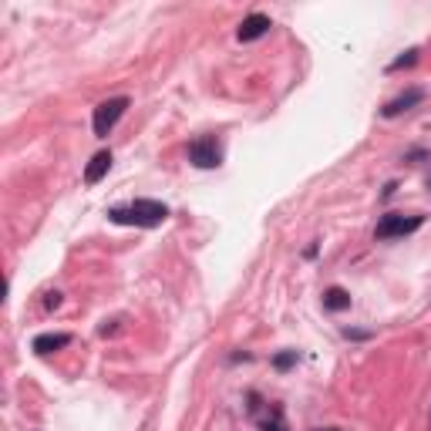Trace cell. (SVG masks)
<instances>
[{
	"instance_id": "cell-10",
	"label": "cell",
	"mask_w": 431,
	"mask_h": 431,
	"mask_svg": "<svg viewBox=\"0 0 431 431\" xmlns=\"http://www.w3.org/2000/svg\"><path fill=\"white\" fill-rule=\"evenodd\" d=\"M260 428L263 431H287V421H283V411H280L277 404L270 408V415L260 418Z\"/></svg>"
},
{
	"instance_id": "cell-1",
	"label": "cell",
	"mask_w": 431,
	"mask_h": 431,
	"mask_svg": "<svg viewBox=\"0 0 431 431\" xmlns=\"http://www.w3.org/2000/svg\"><path fill=\"white\" fill-rule=\"evenodd\" d=\"M111 223L118 226H142V230H152V226H162L169 219V206L155 199H135L132 206H118L108 213Z\"/></svg>"
},
{
	"instance_id": "cell-2",
	"label": "cell",
	"mask_w": 431,
	"mask_h": 431,
	"mask_svg": "<svg viewBox=\"0 0 431 431\" xmlns=\"http://www.w3.org/2000/svg\"><path fill=\"white\" fill-rule=\"evenodd\" d=\"M421 226H425V216L387 213V216H381V223H377L374 236H377V239H394V236H408V232L421 230Z\"/></svg>"
},
{
	"instance_id": "cell-8",
	"label": "cell",
	"mask_w": 431,
	"mask_h": 431,
	"mask_svg": "<svg viewBox=\"0 0 431 431\" xmlns=\"http://www.w3.org/2000/svg\"><path fill=\"white\" fill-rule=\"evenodd\" d=\"M68 344H71V334H41V337H34V351L37 354H54Z\"/></svg>"
},
{
	"instance_id": "cell-12",
	"label": "cell",
	"mask_w": 431,
	"mask_h": 431,
	"mask_svg": "<svg viewBox=\"0 0 431 431\" xmlns=\"http://www.w3.org/2000/svg\"><path fill=\"white\" fill-rule=\"evenodd\" d=\"M296 357H300L296 351H283V354L273 357V368H277V370H290L293 364H296Z\"/></svg>"
},
{
	"instance_id": "cell-11",
	"label": "cell",
	"mask_w": 431,
	"mask_h": 431,
	"mask_svg": "<svg viewBox=\"0 0 431 431\" xmlns=\"http://www.w3.org/2000/svg\"><path fill=\"white\" fill-rule=\"evenodd\" d=\"M418 54H421V51H418V47H411L408 54H401L398 61H391V68H387V71H401V68H411V64L418 61Z\"/></svg>"
},
{
	"instance_id": "cell-6",
	"label": "cell",
	"mask_w": 431,
	"mask_h": 431,
	"mask_svg": "<svg viewBox=\"0 0 431 431\" xmlns=\"http://www.w3.org/2000/svg\"><path fill=\"white\" fill-rule=\"evenodd\" d=\"M270 27H273V24H270V17H266V14H249L246 20L239 24L236 37H239L243 44H246V41H260L263 34H270Z\"/></svg>"
},
{
	"instance_id": "cell-9",
	"label": "cell",
	"mask_w": 431,
	"mask_h": 431,
	"mask_svg": "<svg viewBox=\"0 0 431 431\" xmlns=\"http://www.w3.org/2000/svg\"><path fill=\"white\" fill-rule=\"evenodd\" d=\"M323 307L334 310V313H337V310H347L351 307V293L344 290V287H330V290L323 293Z\"/></svg>"
},
{
	"instance_id": "cell-4",
	"label": "cell",
	"mask_w": 431,
	"mask_h": 431,
	"mask_svg": "<svg viewBox=\"0 0 431 431\" xmlns=\"http://www.w3.org/2000/svg\"><path fill=\"white\" fill-rule=\"evenodd\" d=\"M189 162L196 165V169H216V165H223V149H219V142L216 135H202L189 145Z\"/></svg>"
},
{
	"instance_id": "cell-3",
	"label": "cell",
	"mask_w": 431,
	"mask_h": 431,
	"mask_svg": "<svg viewBox=\"0 0 431 431\" xmlns=\"http://www.w3.org/2000/svg\"><path fill=\"white\" fill-rule=\"evenodd\" d=\"M125 108H128V98H108L101 105L94 108V135L98 139H108L111 135V128L118 125V118L125 115Z\"/></svg>"
},
{
	"instance_id": "cell-5",
	"label": "cell",
	"mask_w": 431,
	"mask_h": 431,
	"mask_svg": "<svg viewBox=\"0 0 431 431\" xmlns=\"http://www.w3.org/2000/svg\"><path fill=\"white\" fill-rule=\"evenodd\" d=\"M425 101V92L421 88H408L404 94H398V98H391L385 108H381V115L385 118H398V115H404V111H411L415 105H421Z\"/></svg>"
},
{
	"instance_id": "cell-7",
	"label": "cell",
	"mask_w": 431,
	"mask_h": 431,
	"mask_svg": "<svg viewBox=\"0 0 431 431\" xmlns=\"http://www.w3.org/2000/svg\"><path fill=\"white\" fill-rule=\"evenodd\" d=\"M108 169H111V152H98L92 162H88V169H85V182L98 185L108 175Z\"/></svg>"
},
{
	"instance_id": "cell-13",
	"label": "cell",
	"mask_w": 431,
	"mask_h": 431,
	"mask_svg": "<svg viewBox=\"0 0 431 431\" xmlns=\"http://www.w3.org/2000/svg\"><path fill=\"white\" fill-rule=\"evenodd\" d=\"M313 431H340V428H313Z\"/></svg>"
}]
</instances>
